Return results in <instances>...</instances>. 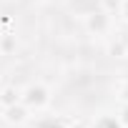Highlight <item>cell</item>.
Listing matches in <instances>:
<instances>
[{"mask_svg":"<svg viewBox=\"0 0 128 128\" xmlns=\"http://www.w3.org/2000/svg\"><path fill=\"white\" fill-rule=\"evenodd\" d=\"M20 100L30 108V110H43L50 103V90L43 83H30L25 90H20Z\"/></svg>","mask_w":128,"mask_h":128,"instance_id":"6da1fadb","label":"cell"},{"mask_svg":"<svg viewBox=\"0 0 128 128\" xmlns=\"http://www.w3.org/2000/svg\"><path fill=\"white\" fill-rule=\"evenodd\" d=\"M86 30L93 35H103L110 30V13L106 10H93L86 15Z\"/></svg>","mask_w":128,"mask_h":128,"instance_id":"7a4b0ae2","label":"cell"},{"mask_svg":"<svg viewBox=\"0 0 128 128\" xmlns=\"http://www.w3.org/2000/svg\"><path fill=\"white\" fill-rule=\"evenodd\" d=\"M3 120L8 126H25L30 120V108L20 100V103H13L8 108H3Z\"/></svg>","mask_w":128,"mask_h":128,"instance_id":"3957f363","label":"cell"},{"mask_svg":"<svg viewBox=\"0 0 128 128\" xmlns=\"http://www.w3.org/2000/svg\"><path fill=\"white\" fill-rule=\"evenodd\" d=\"M13 103H20V88L3 86V88H0V108H8Z\"/></svg>","mask_w":128,"mask_h":128,"instance_id":"277c9868","label":"cell"},{"mask_svg":"<svg viewBox=\"0 0 128 128\" xmlns=\"http://www.w3.org/2000/svg\"><path fill=\"white\" fill-rule=\"evenodd\" d=\"M15 48H18V38H15V33H0V55H13L15 53Z\"/></svg>","mask_w":128,"mask_h":128,"instance_id":"5b68a950","label":"cell"},{"mask_svg":"<svg viewBox=\"0 0 128 128\" xmlns=\"http://www.w3.org/2000/svg\"><path fill=\"white\" fill-rule=\"evenodd\" d=\"M90 128H123L120 126V120H118V116H110V113H100L93 123H90Z\"/></svg>","mask_w":128,"mask_h":128,"instance_id":"8992f818","label":"cell"},{"mask_svg":"<svg viewBox=\"0 0 128 128\" xmlns=\"http://www.w3.org/2000/svg\"><path fill=\"white\" fill-rule=\"evenodd\" d=\"M108 55H113V58H126V55H128V45H126V40H120V38L110 40V43H108Z\"/></svg>","mask_w":128,"mask_h":128,"instance_id":"52a82bcc","label":"cell"},{"mask_svg":"<svg viewBox=\"0 0 128 128\" xmlns=\"http://www.w3.org/2000/svg\"><path fill=\"white\" fill-rule=\"evenodd\" d=\"M100 10H106V13H118L120 10V5H123V0H100Z\"/></svg>","mask_w":128,"mask_h":128,"instance_id":"ba28073f","label":"cell"},{"mask_svg":"<svg viewBox=\"0 0 128 128\" xmlns=\"http://www.w3.org/2000/svg\"><path fill=\"white\" fill-rule=\"evenodd\" d=\"M118 100L120 103H128V78L118 83Z\"/></svg>","mask_w":128,"mask_h":128,"instance_id":"9c48e42d","label":"cell"},{"mask_svg":"<svg viewBox=\"0 0 128 128\" xmlns=\"http://www.w3.org/2000/svg\"><path fill=\"white\" fill-rule=\"evenodd\" d=\"M118 120L123 128H128V103H120V110H118Z\"/></svg>","mask_w":128,"mask_h":128,"instance_id":"30bf717a","label":"cell"},{"mask_svg":"<svg viewBox=\"0 0 128 128\" xmlns=\"http://www.w3.org/2000/svg\"><path fill=\"white\" fill-rule=\"evenodd\" d=\"M120 15H123V20L128 23V0H123V5H120V10H118Z\"/></svg>","mask_w":128,"mask_h":128,"instance_id":"8fae6325","label":"cell"},{"mask_svg":"<svg viewBox=\"0 0 128 128\" xmlns=\"http://www.w3.org/2000/svg\"><path fill=\"white\" fill-rule=\"evenodd\" d=\"M68 128H90L86 120H73V123H68Z\"/></svg>","mask_w":128,"mask_h":128,"instance_id":"7c38bea8","label":"cell"},{"mask_svg":"<svg viewBox=\"0 0 128 128\" xmlns=\"http://www.w3.org/2000/svg\"><path fill=\"white\" fill-rule=\"evenodd\" d=\"M48 128H68V123H63V120H55V123H50Z\"/></svg>","mask_w":128,"mask_h":128,"instance_id":"4fadbf2b","label":"cell"}]
</instances>
